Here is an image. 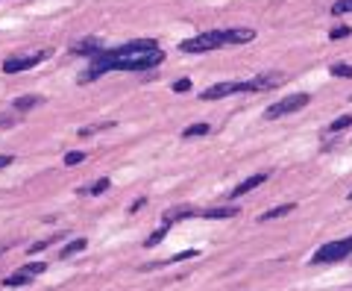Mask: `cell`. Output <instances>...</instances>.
Wrapping results in <instances>:
<instances>
[{
  "mask_svg": "<svg viewBox=\"0 0 352 291\" xmlns=\"http://www.w3.org/2000/svg\"><path fill=\"white\" fill-rule=\"evenodd\" d=\"M103 50H106V47H103L97 38H83V41H74V44H71V53H74V56H100Z\"/></svg>",
  "mask_w": 352,
  "mask_h": 291,
  "instance_id": "8",
  "label": "cell"
},
{
  "mask_svg": "<svg viewBox=\"0 0 352 291\" xmlns=\"http://www.w3.org/2000/svg\"><path fill=\"white\" fill-rule=\"evenodd\" d=\"M6 165H12V156H0V168H6Z\"/></svg>",
  "mask_w": 352,
  "mask_h": 291,
  "instance_id": "29",
  "label": "cell"
},
{
  "mask_svg": "<svg viewBox=\"0 0 352 291\" xmlns=\"http://www.w3.org/2000/svg\"><path fill=\"white\" fill-rule=\"evenodd\" d=\"M229 94H250L247 80H241V83H218V86L205 88L200 97L202 100H220V97H229Z\"/></svg>",
  "mask_w": 352,
  "mask_h": 291,
  "instance_id": "6",
  "label": "cell"
},
{
  "mask_svg": "<svg viewBox=\"0 0 352 291\" xmlns=\"http://www.w3.org/2000/svg\"><path fill=\"white\" fill-rule=\"evenodd\" d=\"M308 94H291V97H282L279 103H273V106H267V112H264V118L267 121H276V118H285V115H294V112H300V109H305L308 106Z\"/></svg>",
  "mask_w": 352,
  "mask_h": 291,
  "instance_id": "4",
  "label": "cell"
},
{
  "mask_svg": "<svg viewBox=\"0 0 352 291\" xmlns=\"http://www.w3.org/2000/svg\"><path fill=\"white\" fill-rule=\"evenodd\" d=\"M80 162H85V150H71V153H65L67 168H74V165H80Z\"/></svg>",
  "mask_w": 352,
  "mask_h": 291,
  "instance_id": "23",
  "label": "cell"
},
{
  "mask_svg": "<svg viewBox=\"0 0 352 291\" xmlns=\"http://www.w3.org/2000/svg\"><path fill=\"white\" fill-rule=\"evenodd\" d=\"M144 203H147V200H144V197H141V200H135V203L129 206V212H138V209H141V206H144Z\"/></svg>",
  "mask_w": 352,
  "mask_h": 291,
  "instance_id": "28",
  "label": "cell"
},
{
  "mask_svg": "<svg viewBox=\"0 0 352 291\" xmlns=\"http://www.w3.org/2000/svg\"><path fill=\"white\" fill-rule=\"evenodd\" d=\"M349 33H352L349 27H335V30L329 33V38H332V41H337V38H346V35H349Z\"/></svg>",
  "mask_w": 352,
  "mask_h": 291,
  "instance_id": "25",
  "label": "cell"
},
{
  "mask_svg": "<svg viewBox=\"0 0 352 291\" xmlns=\"http://www.w3.org/2000/svg\"><path fill=\"white\" fill-rule=\"evenodd\" d=\"M165 236H168V223H165L162 229H156V232H153L150 239L144 241V247H156V244H162V241H165Z\"/></svg>",
  "mask_w": 352,
  "mask_h": 291,
  "instance_id": "20",
  "label": "cell"
},
{
  "mask_svg": "<svg viewBox=\"0 0 352 291\" xmlns=\"http://www.w3.org/2000/svg\"><path fill=\"white\" fill-rule=\"evenodd\" d=\"M208 133V124H191V127H185V133H182V138H197V136H205Z\"/></svg>",
  "mask_w": 352,
  "mask_h": 291,
  "instance_id": "18",
  "label": "cell"
},
{
  "mask_svg": "<svg viewBox=\"0 0 352 291\" xmlns=\"http://www.w3.org/2000/svg\"><path fill=\"white\" fill-rule=\"evenodd\" d=\"M282 83H285V74H279V71H264V74L247 80V88H250V94H252V91H270V88H279Z\"/></svg>",
  "mask_w": 352,
  "mask_h": 291,
  "instance_id": "7",
  "label": "cell"
},
{
  "mask_svg": "<svg viewBox=\"0 0 352 291\" xmlns=\"http://www.w3.org/2000/svg\"><path fill=\"white\" fill-rule=\"evenodd\" d=\"M9 124H15V118H9V115H0V127H9Z\"/></svg>",
  "mask_w": 352,
  "mask_h": 291,
  "instance_id": "27",
  "label": "cell"
},
{
  "mask_svg": "<svg viewBox=\"0 0 352 291\" xmlns=\"http://www.w3.org/2000/svg\"><path fill=\"white\" fill-rule=\"evenodd\" d=\"M255 38V30L250 27H238V30H208V33H200L194 38L182 41L179 47L185 53H208L218 50V47H226V44H247Z\"/></svg>",
  "mask_w": 352,
  "mask_h": 291,
  "instance_id": "2",
  "label": "cell"
},
{
  "mask_svg": "<svg viewBox=\"0 0 352 291\" xmlns=\"http://www.w3.org/2000/svg\"><path fill=\"white\" fill-rule=\"evenodd\" d=\"M173 91H179V94H182V91H191V80H176V83H173Z\"/></svg>",
  "mask_w": 352,
  "mask_h": 291,
  "instance_id": "26",
  "label": "cell"
},
{
  "mask_svg": "<svg viewBox=\"0 0 352 291\" xmlns=\"http://www.w3.org/2000/svg\"><path fill=\"white\" fill-rule=\"evenodd\" d=\"M352 12V0H337L332 3V15H349Z\"/></svg>",
  "mask_w": 352,
  "mask_h": 291,
  "instance_id": "22",
  "label": "cell"
},
{
  "mask_svg": "<svg viewBox=\"0 0 352 291\" xmlns=\"http://www.w3.org/2000/svg\"><path fill=\"white\" fill-rule=\"evenodd\" d=\"M59 239H62V236H50V239H44V241H35V244H30V247H27V253H30V256H35V253H41V250H47L50 244H56Z\"/></svg>",
  "mask_w": 352,
  "mask_h": 291,
  "instance_id": "17",
  "label": "cell"
},
{
  "mask_svg": "<svg viewBox=\"0 0 352 291\" xmlns=\"http://www.w3.org/2000/svg\"><path fill=\"white\" fill-rule=\"evenodd\" d=\"M41 103H44L41 94H27V97H18V100L12 103V109H15V112H30V109L41 106Z\"/></svg>",
  "mask_w": 352,
  "mask_h": 291,
  "instance_id": "11",
  "label": "cell"
},
{
  "mask_svg": "<svg viewBox=\"0 0 352 291\" xmlns=\"http://www.w3.org/2000/svg\"><path fill=\"white\" fill-rule=\"evenodd\" d=\"M294 209H297V206H294V203L276 206V209H270V212H264V215H261V218H258V221H261V223H267V221H276V218H285L288 212H294Z\"/></svg>",
  "mask_w": 352,
  "mask_h": 291,
  "instance_id": "15",
  "label": "cell"
},
{
  "mask_svg": "<svg viewBox=\"0 0 352 291\" xmlns=\"http://www.w3.org/2000/svg\"><path fill=\"white\" fill-rule=\"evenodd\" d=\"M109 189H112V183H109V180H97V183L88 189V194H103V191H109Z\"/></svg>",
  "mask_w": 352,
  "mask_h": 291,
  "instance_id": "24",
  "label": "cell"
},
{
  "mask_svg": "<svg viewBox=\"0 0 352 291\" xmlns=\"http://www.w3.org/2000/svg\"><path fill=\"white\" fill-rule=\"evenodd\" d=\"M9 247H12V244H9V241H0V256H3V253H6V250H9Z\"/></svg>",
  "mask_w": 352,
  "mask_h": 291,
  "instance_id": "30",
  "label": "cell"
},
{
  "mask_svg": "<svg viewBox=\"0 0 352 291\" xmlns=\"http://www.w3.org/2000/svg\"><path fill=\"white\" fill-rule=\"evenodd\" d=\"M349 200H352V191H349Z\"/></svg>",
  "mask_w": 352,
  "mask_h": 291,
  "instance_id": "31",
  "label": "cell"
},
{
  "mask_svg": "<svg viewBox=\"0 0 352 291\" xmlns=\"http://www.w3.org/2000/svg\"><path fill=\"white\" fill-rule=\"evenodd\" d=\"M235 215H238V209H235V206H223V209H205V212H200V218H208V221L235 218Z\"/></svg>",
  "mask_w": 352,
  "mask_h": 291,
  "instance_id": "12",
  "label": "cell"
},
{
  "mask_svg": "<svg viewBox=\"0 0 352 291\" xmlns=\"http://www.w3.org/2000/svg\"><path fill=\"white\" fill-rule=\"evenodd\" d=\"M261 183H267V173H252V177H247L244 183H238L232 189V197H244V194H250L252 189H258Z\"/></svg>",
  "mask_w": 352,
  "mask_h": 291,
  "instance_id": "9",
  "label": "cell"
},
{
  "mask_svg": "<svg viewBox=\"0 0 352 291\" xmlns=\"http://www.w3.org/2000/svg\"><path fill=\"white\" fill-rule=\"evenodd\" d=\"M162 62H165L162 47L153 38H141V41H129V44H120V47H112V50H103L100 56H94L88 71L80 74V83H94L109 71H150Z\"/></svg>",
  "mask_w": 352,
  "mask_h": 291,
  "instance_id": "1",
  "label": "cell"
},
{
  "mask_svg": "<svg viewBox=\"0 0 352 291\" xmlns=\"http://www.w3.org/2000/svg\"><path fill=\"white\" fill-rule=\"evenodd\" d=\"M349 256H352V236H346V239L326 241L323 247H317L311 262L314 265H332V262H343V259H349Z\"/></svg>",
  "mask_w": 352,
  "mask_h": 291,
  "instance_id": "3",
  "label": "cell"
},
{
  "mask_svg": "<svg viewBox=\"0 0 352 291\" xmlns=\"http://www.w3.org/2000/svg\"><path fill=\"white\" fill-rule=\"evenodd\" d=\"M194 215H200V212H194V209H170V212H165V215H162V221L170 226V223L182 221V218H194Z\"/></svg>",
  "mask_w": 352,
  "mask_h": 291,
  "instance_id": "14",
  "label": "cell"
},
{
  "mask_svg": "<svg viewBox=\"0 0 352 291\" xmlns=\"http://www.w3.org/2000/svg\"><path fill=\"white\" fill-rule=\"evenodd\" d=\"M346 127H352V115H340L337 121L329 124V133H340V130H346Z\"/></svg>",
  "mask_w": 352,
  "mask_h": 291,
  "instance_id": "19",
  "label": "cell"
},
{
  "mask_svg": "<svg viewBox=\"0 0 352 291\" xmlns=\"http://www.w3.org/2000/svg\"><path fill=\"white\" fill-rule=\"evenodd\" d=\"M332 74H335V77H343V80H352V65H346V62H335V65H332Z\"/></svg>",
  "mask_w": 352,
  "mask_h": 291,
  "instance_id": "21",
  "label": "cell"
},
{
  "mask_svg": "<svg viewBox=\"0 0 352 291\" xmlns=\"http://www.w3.org/2000/svg\"><path fill=\"white\" fill-rule=\"evenodd\" d=\"M50 56V50H38V53H27V56H9L3 62V74H21V71L35 68L38 62H44Z\"/></svg>",
  "mask_w": 352,
  "mask_h": 291,
  "instance_id": "5",
  "label": "cell"
},
{
  "mask_svg": "<svg viewBox=\"0 0 352 291\" xmlns=\"http://www.w3.org/2000/svg\"><path fill=\"white\" fill-rule=\"evenodd\" d=\"M85 247H88V241H85V239H74V241H67L65 247L59 250V259H71L74 253H83Z\"/></svg>",
  "mask_w": 352,
  "mask_h": 291,
  "instance_id": "13",
  "label": "cell"
},
{
  "mask_svg": "<svg viewBox=\"0 0 352 291\" xmlns=\"http://www.w3.org/2000/svg\"><path fill=\"white\" fill-rule=\"evenodd\" d=\"M30 282H35V274H30V271H15V274H9L6 279H3V285L6 288H24V285H30Z\"/></svg>",
  "mask_w": 352,
  "mask_h": 291,
  "instance_id": "10",
  "label": "cell"
},
{
  "mask_svg": "<svg viewBox=\"0 0 352 291\" xmlns=\"http://www.w3.org/2000/svg\"><path fill=\"white\" fill-rule=\"evenodd\" d=\"M112 127H115V121H103V124L83 127V130H80V138H88V136H94V133H100V130H112Z\"/></svg>",
  "mask_w": 352,
  "mask_h": 291,
  "instance_id": "16",
  "label": "cell"
}]
</instances>
